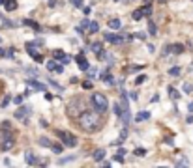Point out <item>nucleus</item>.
<instances>
[{"instance_id": "obj_35", "label": "nucleus", "mask_w": 193, "mask_h": 168, "mask_svg": "<svg viewBox=\"0 0 193 168\" xmlns=\"http://www.w3.org/2000/svg\"><path fill=\"white\" fill-rule=\"evenodd\" d=\"M144 81H146V75H139V77H137V78H135V84H137V86H139V84H143V82H144Z\"/></svg>"}, {"instance_id": "obj_25", "label": "nucleus", "mask_w": 193, "mask_h": 168, "mask_svg": "<svg viewBox=\"0 0 193 168\" xmlns=\"http://www.w3.org/2000/svg\"><path fill=\"white\" fill-rule=\"evenodd\" d=\"M143 67H144V65H130V67L126 69V73H137V71H141Z\"/></svg>"}, {"instance_id": "obj_6", "label": "nucleus", "mask_w": 193, "mask_h": 168, "mask_svg": "<svg viewBox=\"0 0 193 168\" xmlns=\"http://www.w3.org/2000/svg\"><path fill=\"white\" fill-rule=\"evenodd\" d=\"M26 51H28V54H30V56H32V58H34L36 62H43V56H41V54L38 52L36 45L32 43V41H28V43H26Z\"/></svg>"}, {"instance_id": "obj_22", "label": "nucleus", "mask_w": 193, "mask_h": 168, "mask_svg": "<svg viewBox=\"0 0 193 168\" xmlns=\"http://www.w3.org/2000/svg\"><path fill=\"white\" fill-rule=\"evenodd\" d=\"M23 22H25L26 26H30V28H34V30H39V25H38L36 21H30V19H25Z\"/></svg>"}, {"instance_id": "obj_34", "label": "nucleus", "mask_w": 193, "mask_h": 168, "mask_svg": "<svg viewBox=\"0 0 193 168\" xmlns=\"http://www.w3.org/2000/svg\"><path fill=\"white\" fill-rule=\"evenodd\" d=\"M167 54H173V45H165L163 47V56H167Z\"/></svg>"}, {"instance_id": "obj_50", "label": "nucleus", "mask_w": 193, "mask_h": 168, "mask_svg": "<svg viewBox=\"0 0 193 168\" xmlns=\"http://www.w3.org/2000/svg\"><path fill=\"white\" fill-rule=\"evenodd\" d=\"M130 97H131L133 101H137V99H139V97H137V92H131V94H130Z\"/></svg>"}, {"instance_id": "obj_5", "label": "nucleus", "mask_w": 193, "mask_h": 168, "mask_svg": "<svg viewBox=\"0 0 193 168\" xmlns=\"http://www.w3.org/2000/svg\"><path fill=\"white\" fill-rule=\"evenodd\" d=\"M56 134L60 137L62 144L66 146V148H75V146H77V138H75L73 134H69L68 131H56Z\"/></svg>"}, {"instance_id": "obj_51", "label": "nucleus", "mask_w": 193, "mask_h": 168, "mask_svg": "<svg viewBox=\"0 0 193 168\" xmlns=\"http://www.w3.org/2000/svg\"><path fill=\"white\" fill-rule=\"evenodd\" d=\"M45 99H47V101H52V94L47 92V94H45Z\"/></svg>"}, {"instance_id": "obj_31", "label": "nucleus", "mask_w": 193, "mask_h": 168, "mask_svg": "<svg viewBox=\"0 0 193 168\" xmlns=\"http://www.w3.org/2000/svg\"><path fill=\"white\" fill-rule=\"evenodd\" d=\"M133 38H135V39L144 41V39H146V34H144V32H137V34H133Z\"/></svg>"}, {"instance_id": "obj_15", "label": "nucleus", "mask_w": 193, "mask_h": 168, "mask_svg": "<svg viewBox=\"0 0 193 168\" xmlns=\"http://www.w3.org/2000/svg\"><path fill=\"white\" fill-rule=\"evenodd\" d=\"M120 26H122V21L120 19H111L109 21V28L111 30H120Z\"/></svg>"}, {"instance_id": "obj_47", "label": "nucleus", "mask_w": 193, "mask_h": 168, "mask_svg": "<svg viewBox=\"0 0 193 168\" xmlns=\"http://www.w3.org/2000/svg\"><path fill=\"white\" fill-rule=\"evenodd\" d=\"M191 90H193V88H191L189 84H184V92H186V94H189V92H191Z\"/></svg>"}, {"instance_id": "obj_14", "label": "nucleus", "mask_w": 193, "mask_h": 168, "mask_svg": "<svg viewBox=\"0 0 193 168\" xmlns=\"http://www.w3.org/2000/svg\"><path fill=\"white\" fill-rule=\"evenodd\" d=\"M131 17H133V21H141L143 17H146V15H144V9H143V8H139V9H135L133 13H131Z\"/></svg>"}, {"instance_id": "obj_33", "label": "nucleus", "mask_w": 193, "mask_h": 168, "mask_svg": "<svg viewBox=\"0 0 193 168\" xmlns=\"http://www.w3.org/2000/svg\"><path fill=\"white\" fill-rule=\"evenodd\" d=\"M23 101H25V95H17V97H13V103L19 107V105H23Z\"/></svg>"}, {"instance_id": "obj_52", "label": "nucleus", "mask_w": 193, "mask_h": 168, "mask_svg": "<svg viewBox=\"0 0 193 168\" xmlns=\"http://www.w3.org/2000/svg\"><path fill=\"white\" fill-rule=\"evenodd\" d=\"M0 58H6V51L4 49H0Z\"/></svg>"}, {"instance_id": "obj_29", "label": "nucleus", "mask_w": 193, "mask_h": 168, "mask_svg": "<svg viewBox=\"0 0 193 168\" xmlns=\"http://www.w3.org/2000/svg\"><path fill=\"white\" fill-rule=\"evenodd\" d=\"M169 75H171V77H178V75H180V67H178V65L171 67V69H169Z\"/></svg>"}, {"instance_id": "obj_16", "label": "nucleus", "mask_w": 193, "mask_h": 168, "mask_svg": "<svg viewBox=\"0 0 193 168\" xmlns=\"http://www.w3.org/2000/svg\"><path fill=\"white\" fill-rule=\"evenodd\" d=\"M96 32H100V25L96 21H90V25H88V34H96Z\"/></svg>"}, {"instance_id": "obj_13", "label": "nucleus", "mask_w": 193, "mask_h": 168, "mask_svg": "<svg viewBox=\"0 0 193 168\" xmlns=\"http://www.w3.org/2000/svg\"><path fill=\"white\" fill-rule=\"evenodd\" d=\"M150 120V112L148 110H143V112H139V114L135 116V121H146Z\"/></svg>"}, {"instance_id": "obj_32", "label": "nucleus", "mask_w": 193, "mask_h": 168, "mask_svg": "<svg viewBox=\"0 0 193 168\" xmlns=\"http://www.w3.org/2000/svg\"><path fill=\"white\" fill-rule=\"evenodd\" d=\"M0 129H2V131H12V123H9V121H2Z\"/></svg>"}, {"instance_id": "obj_9", "label": "nucleus", "mask_w": 193, "mask_h": 168, "mask_svg": "<svg viewBox=\"0 0 193 168\" xmlns=\"http://www.w3.org/2000/svg\"><path fill=\"white\" fill-rule=\"evenodd\" d=\"M25 161H26V164H30V166H32V164H39V159H38V155H36L34 151H30V150L25 153Z\"/></svg>"}, {"instance_id": "obj_4", "label": "nucleus", "mask_w": 193, "mask_h": 168, "mask_svg": "<svg viewBox=\"0 0 193 168\" xmlns=\"http://www.w3.org/2000/svg\"><path fill=\"white\" fill-rule=\"evenodd\" d=\"M15 146V138L12 131H2V144H0V150L2 151H9Z\"/></svg>"}, {"instance_id": "obj_1", "label": "nucleus", "mask_w": 193, "mask_h": 168, "mask_svg": "<svg viewBox=\"0 0 193 168\" xmlns=\"http://www.w3.org/2000/svg\"><path fill=\"white\" fill-rule=\"evenodd\" d=\"M100 112H92V110H83L81 112V116H79V125L84 129V131H88V133H92V131H98L100 129V125H101V120H100Z\"/></svg>"}, {"instance_id": "obj_28", "label": "nucleus", "mask_w": 193, "mask_h": 168, "mask_svg": "<svg viewBox=\"0 0 193 168\" xmlns=\"http://www.w3.org/2000/svg\"><path fill=\"white\" fill-rule=\"evenodd\" d=\"M167 92H169L171 95H173V99H180V92H176V90H174L173 86H169V88H167Z\"/></svg>"}, {"instance_id": "obj_26", "label": "nucleus", "mask_w": 193, "mask_h": 168, "mask_svg": "<svg viewBox=\"0 0 193 168\" xmlns=\"http://www.w3.org/2000/svg\"><path fill=\"white\" fill-rule=\"evenodd\" d=\"M58 65H60V64H56L55 60H49V62H47V69H49V71H56Z\"/></svg>"}, {"instance_id": "obj_40", "label": "nucleus", "mask_w": 193, "mask_h": 168, "mask_svg": "<svg viewBox=\"0 0 193 168\" xmlns=\"http://www.w3.org/2000/svg\"><path fill=\"white\" fill-rule=\"evenodd\" d=\"M124 157H126V155H120V153H116V155H114V161H116V163H124Z\"/></svg>"}, {"instance_id": "obj_30", "label": "nucleus", "mask_w": 193, "mask_h": 168, "mask_svg": "<svg viewBox=\"0 0 193 168\" xmlns=\"http://www.w3.org/2000/svg\"><path fill=\"white\" fill-rule=\"evenodd\" d=\"M113 110H114V114L118 116V118H122V116H124V112H122V108H120V105H118V103H116V105L113 107Z\"/></svg>"}, {"instance_id": "obj_43", "label": "nucleus", "mask_w": 193, "mask_h": 168, "mask_svg": "<svg viewBox=\"0 0 193 168\" xmlns=\"http://www.w3.org/2000/svg\"><path fill=\"white\" fill-rule=\"evenodd\" d=\"M88 25H90L88 19H83V21H81V26H83V28H88Z\"/></svg>"}, {"instance_id": "obj_24", "label": "nucleus", "mask_w": 193, "mask_h": 168, "mask_svg": "<svg viewBox=\"0 0 193 168\" xmlns=\"http://www.w3.org/2000/svg\"><path fill=\"white\" fill-rule=\"evenodd\" d=\"M39 146H43V148H51L52 142H51L49 138H45V137H41V138H39Z\"/></svg>"}, {"instance_id": "obj_17", "label": "nucleus", "mask_w": 193, "mask_h": 168, "mask_svg": "<svg viewBox=\"0 0 193 168\" xmlns=\"http://www.w3.org/2000/svg\"><path fill=\"white\" fill-rule=\"evenodd\" d=\"M90 49H92V52H96V54H100V52H103V45H101V43H98V41H96V43H92V45H90Z\"/></svg>"}, {"instance_id": "obj_18", "label": "nucleus", "mask_w": 193, "mask_h": 168, "mask_svg": "<svg viewBox=\"0 0 193 168\" xmlns=\"http://www.w3.org/2000/svg\"><path fill=\"white\" fill-rule=\"evenodd\" d=\"M148 34H150V36H156V34H157V26H156L154 21L148 22Z\"/></svg>"}, {"instance_id": "obj_46", "label": "nucleus", "mask_w": 193, "mask_h": 168, "mask_svg": "<svg viewBox=\"0 0 193 168\" xmlns=\"http://www.w3.org/2000/svg\"><path fill=\"white\" fill-rule=\"evenodd\" d=\"M126 137H127V129L124 127V129H122V133H120V138H124V140H126Z\"/></svg>"}, {"instance_id": "obj_3", "label": "nucleus", "mask_w": 193, "mask_h": 168, "mask_svg": "<svg viewBox=\"0 0 193 168\" xmlns=\"http://www.w3.org/2000/svg\"><path fill=\"white\" fill-rule=\"evenodd\" d=\"M133 36H130V34H124V36H120V34H113V32H105V41H109L113 45H122L126 41H130Z\"/></svg>"}, {"instance_id": "obj_8", "label": "nucleus", "mask_w": 193, "mask_h": 168, "mask_svg": "<svg viewBox=\"0 0 193 168\" xmlns=\"http://www.w3.org/2000/svg\"><path fill=\"white\" fill-rule=\"evenodd\" d=\"M75 62H77V65H79L81 71H88V69H90V64H88V60H86V56H84V52H79L77 58H75Z\"/></svg>"}, {"instance_id": "obj_38", "label": "nucleus", "mask_w": 193, "mask_h": 168, "mask_svg": "<svg viewBox=\"0 0 193 168\" xmlns=\"http://www.w3.org/2000/svg\"><path fill=\"white\" fill-rule=\"evenodd\" d=\"M189 163H188V159L184 157V159H178V163H176V166H188Z\"/></svg>"}, {"instance_id": "obj_39", "label": "nucleus", "mask_w": 193, "mask_h": 168, "mask_svg": "<svg viewBox=\"0 0 193 168\" xmlns=\"http://www.w3.org/2000/svg\"><path fill=\"white\" fill-rule=\"evenodd\" d=\"M143 9H144V15H146V17H150V13H152V8H150V6L146 4V6H143Z\"/></svg>"}, {"instance_id": "obj_37", "label": "nucleus", "mask_w": 193, "mask_h": 168, "mask_svg": "<svg viewBox=\"0 0 193 168\" xmlns=\"http://www.w3.org/2000/svg\"><path fill=\"white\" fill-rule=\"evenodd\" d=\"M86 75H88V78H96V75H98V69H96V67H94V69H88Z\"/></svg>"}, {"instance_id": "obj_20", "label": "nucleus", "mask_w": 193, "mask_h": 168, "mask_svg": "<svg viewBox=\"0 0 193 168\" xmlns=\"http://www.w3.org/2000/svg\"><path fill=\"white\" fill-rule=\"evenodd\" d=\"M4 8H6L8 11H13V9L17 8V4H15V0H6V2H4Z\"/></svg>"}, {"instance_id": "obj_41", "label": "nucleus", "mask_w": 193, "mask_h": 168, "mask_svg": "<svg viewBox=\"0 0 193 168\" xmlns=\"http://www.w3.org/2000/svg\"><path fill=\"white\" fill-rule=\"evenodd\" d=\"M83 88H84V90H90V88H92V82H90V78H88V81H84V82H83Z\"/></svg>"}, {"instance_id": "obj_12", "label": "nucleus", "mask_w": 193, "mask_h": 168, "mask_svg": "<svg viewBox=\"0 0 193 168\" xmlns=\"http://www.w3.org/2000/svg\"><path fill=\"white\" fill-rule=\"evenodd\" d=\"M103 157H105V150H103V148H100V150H96V151H94L92 159H94L96 163H101V161H103Z\"/></svg>"}, {"instance_id": "obj_45", "label": "nucleus", "mask_w": 193, "mask_h": 168, "mask_svg": "<svg viewBox=\"0 0 193 168\" xmlns=\"http://www.w3.org/2000/svg\"><path fill=\"white\" fill-rule=\"evenodd\" d=\"M157 101H159V95H157V94H154V95H152V99H150V103H157Z\"/></svg>"}, {"instance_id": "obj_49", "label": "nucleus", "mask_w": 193, "mask_h": 168, "mask_svg": "<svg viewBox=\"0 0 193 168\" xmlns=\"http://www.w3.org/2000/svg\"><path fill=\"white\" fill-rule=\"evenodd\" d=\"M28 75H34V77H38V69H28Z\"/></svg>"}, {"instance_id": "obj_27", "label": "nucleus", "mask_w": 193, "mask_h": 168, "mask_svg": "<svg viewBox=\"0 0 193 168\" xmlns=\"http://www.w3.org/2000/svg\"><path fill=\"white\" fill-rule=\"evenodd\" d=\"M51 150L55 151V153H62V150H64V144H62V142H60V144H52V146H51Z\"/></svg>"}, {"instance_id": "obj_19", "label": "nucleus", "mask_w": 193, "mask_h": 168, "mask_svg": "<svg viewBox=\"0 0 193 168\" xmlns=\"http://www.w3.org/2000/svg\"><path fill=\"white\" fill-rule=\"evenodd\" d=\"M71 161H75V155H68V157H62V159L58 161V166H62V164H68V163H71Z\"/></svg>"}, {"instance_id": "obj_10", "label": "nucleus", "mask_w": 193, "mask_h": 168, "mask_svg": "<svg viewBox=\"0 0 193 168\" xmlns=\"http://www.w3.org/2000/svg\"><path fill=\"white\" fill-rule=\"evenodd\" d=\"M26 84H28L30 90H34V92H43V90H45V86L41 84V82H38V81H34V78H28Z\"/></svg>"}, {"instance_id": "obj_54", "label": "nucleus", "mask_w": 193, "mask_h": 168, "mask_svg": "<svg viewBox=\"0 0 193 168\" xmlns=\"http://www.w3.org/2000/svg\"><path fill=\"white\" fill-rule=\"evenodd\" d=\"M4 2H6V0H0V4H4Z\"/></svg>"}, {"instance_id": "obj_23", "label": "nucleus", "mask_w": 193, "mask_h": 168, "mask_svg": "<svg viewBox=\"0 0 193 168\" xmlns=\"http://www.w3.org/2000/svg\"><path fill=\"white\" fill-rule=\"evenodd\" d=\"M12 101H13V97L8 94V95H4V99H2V103H0V107H2V108H6L9 103H12Z\"/></svg>"}, {"instance_id": "obj_53", "label": "nucleus", "mask_w": 193, "mask_h": 168, "mask_svg": "<svg viewBox=\"0 0 193 168\" xmlns=\"http://www.w3.org/2000/svg\"><path fill=\"white\" fill-rule=\"evenodd\" d=\"M188 108H189V112H193V103H189V107H188Z\"/></svg>"}, {"instance_id": "obj_7", "label": "nucleus", "mask_w": 193, "mask_h": 168, "mask_svg": "<svg viewBox=\"0 0 193 168\" xmlns=\"http://www.w3.org/2000/svg\"><path fill=\"white\" fill-rule=\"evenodd\" d=\"M28 114H30V107H21L19 105V108H17V112H15V118L19 120V121H28Z\"/></svg>"}, {"instance_id": "obj_2", "label": "nucleus", "mask_w": 193, "mask_h": 168, "mask_svg": "<svg viewBox=\"0 0 193 168\" xmlns=\"http://www.w3.org/2000/svg\"><path fill=\"white\" fill-rule=\"evenodd\" d=\"M90 103H92L94 110L100 112V114L107 112V108H109V101H107V97H105L101 92H94V94L90 95Z\"/></svg>"}, {"instance_id": "obj_11", "label": "nucleus", "mask_w": 193, "mask_h": 168, "mask_svg": "<svg viewBox=\"0 0 193 168\" xmlns=\"http://www.w3.org/2000/svg\"><path fill=\"white\" fill-rule=\"evenodd\" d=\"M101 81H103L107 86H114V77H113V73H111L109 69H107V71L101 75Z\"/></svg>"}, {"instance_id": "obj_48", "label": "nucleus", "mask_w": 193, "mask_h": 168, "mask_svg": "<svg viewBox=\"0 0 193 168\" xmlns=\"http://www.w3.org/2000/svg\"><path fill=\"white\" fill-rule=\"evenodd\" d=\"M73 4H75V8H81L83 6V0H73Z\"/></svg>"}, {"instance_id": "obj_44", "label": "nucleus", "mask_w": 193, "mask_h": 168, "mask_svg": "<svg viewBox=\"0 0 193 168\" xmlns=\"http://www.w3.org/2000/svg\"><path fill=\"white\" fill-rule=\"evenodd\" d=\"M135 155H137V157H139V155H146V150H143V148L139 150V148H137V150H135Z\"/></svg>"}, {"instance_id": "obj_42", "label": "nucleus", "mask_w": 193, "mask_h": 168, "mask_svg": "<svg viewBox=\"0 0 193 168\" xmlns=\"http://www.w3.org/2000/svg\"><path fill=\"white\" fill-rule=\"evenodd\" d=\"M49 82H51V86H55V88L58 90V92H62V86H60V84H56V81H49Z\"/></svg>"}, {"instance_id": "obj_21", "label": "nucleus", "mask_w": 193, "mask_h": 168, "mask_svg": "<svg viewBox=\"0 0 193 168\" xmlns=\"http://www.w3.org/2000/svg\"><path fill=\"white\" fill-rule=\"evenodd\" d=\"M184 52V45L182 43H174L173 45V54H182Z\"/></svg>"}, {"instance_id": "obj_36", "label": "nucleus", "mask_w": 193, "mask_h": 168, "mask_svg": "<svg viewBox=\"0 0 193 168\" xmlns=\"http://www.w3.org/2000/svg\"><path fill=\"white\" fill-rule=\"evenodd\" d=\"M13 54H15V49H13V47L6 49V58H13Z\"/></svg>"}]
</instances>
